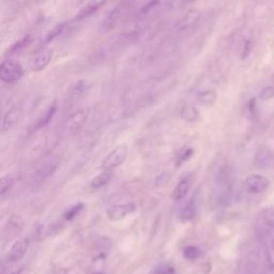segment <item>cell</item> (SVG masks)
Returning <instances> with one entry per match:
<instances>
[{
    "label": "cell",
    "instance_id": "obj_1",
    "mask_svg": "<svg viewBox=\"0 0 274 274\" xmlns=\"http://www.w3.org/2000/svg\"><path fill=\"white\" fill-rule=\"evenodd\" d=\"M270 270V256L265 249L255 246L246 253L243 262V274H268Z\"/></svg>",
    "mask_w": 274,
    "mask_h": 274
},
{
    "label": "cell",
    "instance_id": "obj_2",
    "mask_svg": "<svg viewBox=\"0 0 274 274\" xmlns=\"http://www.w3.org/2000/svg\"><path fill=\"white\" fill-rule=\"evenodd\" d=\"M254 230L259 240H265L274 233V208L267 207L258 213L254 222Z\"/></svg>",
    "mask_w": 274,
    "mask_h": 274
},
{
    "label": "cell",
    "instance_id": "obj_3",
    "mask_svg": "<svg viewBox=\"0 0 274 274\" xmlns=\"http://www.w3.org/2000/svg\"><path fill=\"white\" fill-rule=\"evenodd\" d=\"M24 76V68L20 63L13 59H6L0 66V78L9 85L17 83Z\"/></svg>",
    "mask_w": 274,
    "mask_h": 274
},
{
    "label": "cell",
    "instance_id": "obj_4",
    "mask_svg": "<svg viewBox=\"0 0 274 274\" xmlns=\"http://www.w3.org/2000/svg\"><path fill=\"white\" fill-rule=\"evenodd\" d=\"M202 19V14L198 10H189L184 13L175 24V31L178 34H188L196 29Z\"/></svg>",
    "mask_w": 274,
    "mask_h": 274
},
{
    "label": "cell",
    "instance_id": "obj_5",
    "mask_svg": "<svg viewBox=\"0 0 274 274\" xmlns=\"http://www.w3.org/2000/svg\"><path fill=\"white\" fill-rule=\"evenodd\" d=\"M129 154V148L125 144L118 145L116 148H114L109 154L106 155V157L103 160L101 168L103 171H112L115 168L119 167L122 165L124 161L126 160Z\"/></svg>",
    "mask_w": 274,
    "mask_h": 274
},
{
    "label": "cell",
    "instance_id": "obj_6",
    "mask_svg": "<svg viewBox=\"0 0 274 274\" xmlns=\"http://www.w3.org/2000/svg\"><path fill=\"white\" fill-rule=\"evenodd\" d=\"M88 119V112L85 108L76 109L75 112L71 113L63 123V132L66 135H75L80 131Z\"/></svg>",
    "mask_w": 274,
    "mask_h": 274
},
{
    "label": "cell",
    "instance_id": "obj_7",
    "mask_svg": "<svg viewBox=\"0 0 274 274\" xmlns=\"http://www.w3.org/2000/svg\"><path fill=\"white\" fill-rule=\"evenodd\" d=\"M136 210V205L134 203H123L114 205L106 210V217L109 221L118 222L129 217L130 214L134 213Z\"/></svg>",
    "mask_w": 274,
    "mask_h": 274
},
{
    "label": "cell",
    "instance_id": "obj_8",
    "mask_svg": "<svg viewBox=\"0 0 274 274\" xmlns=\"http://www.w3.org/2000/svg\"><path fill=\"white\" fill-rule=\"evenodd\" d=\"M245 188L250 193L253 194H259L265 192L266 189L270 186V181L269 179L262 175H258V173H253L249 177H246L244 181Z\"/></svg>",
    "mask_w": 274,
    "mask_h": 274
},
{
    "label": "cell",
    "instance_id": "obj_9",
    "mask_svg": "<svg viewBox=\"0 0 274 274\" xmlns=\"http://www.w3.org/2000/svg\"><path fill=\"white\" fill-rule=\"evenodd\" d=\"M22 118H23V112L20 108L13 107L8 110L2 118L1 133H6V132L12 130L14 126H17L20 122Z\"/></svg>",
    "mask_w": 274,
    "mask_h": 274
},
{
    "label": "cell",
    "instance_id": "obj_10",
    "mask_svg": "<svg viewBox=\"0 0 274 274\" xmlns=\"http://www.w3.org/2000/svg\"><path fill=\"white\" fill-rule=\"evenodd\" d=\"M28 245L29 241L26 238H22L15 241L8 251L7 260L10 262H15L22 259L26 254V251L28 249Z\"/></svg>",
    "mask_w": 274,
    "mask_h": 274
},
{
    "label": "cell",
    "instance_id": "obj_11",
    "mask_svg": "<svg viewBox=\"0 0 274 274\" xmlns=\"http://www.w3.org/2000/svg\"><path fill=\"white\" fill-rule=\"evenodd\" d=\"M124 9V3H119L118 6H116L112 11L106 15V17L103 19L101 26H100V30H101L102 33H106V31L113 29L115 25L118 23L121 15L123 14Z\"/></svg>",
    "mask_w": 274,
    "mask_h": 274
},
{
    "label": "cell",
    "instance_id": "obj_12",
    "mask_svg": "<svg viewBox=\"0 0 274 274\" xmlns=\"http://www.w3.org/2000/svg\"><path fill=\"white\" fill-rule=\"evenodd\" d=\"M193 181L194 178L192 173H188V175L184 176L181 180L177 183L175 188H173L171 194L172 199L175 200V202H179V200H181L186 197L193 186Z\"/></svg>",
    "mask_w": 274,
    "mask_h": 274
},
{
    "label": "cell",
    "instance_id": "obj_13",
    "mask_svg": "<svg viewBox=\"0 0 274 274\" xmlns=\"http://www.w3.org/2000/svg\"><path fill=\"white\" fill-rule=\"evenodd\" d=\"M52 58V51L51 50H45L39 52L38 55L34 56L31 59L29 67L34 72H40L50 65Z\"/></svg>",
    "mask_w": 274,
    "mask_h": 274
},
{
    "label": "cell",
    "instance_id": "obj_14",
    "mask_svg": "<svg viewBox=\"0 0 274 274\" xmlns=\"http://www.w3.org/2000/svg\"><path fill=\"white\" fill-rule=\"evenodd\" d=\"M106 3L105 1H93V2H89L85 6L82 7L80 11H78L75 15V19L76 20H82L85 19L89 17H91L93 13L98 12L101 7H103L104 4Z\"/></svg>",
    "mask_w": 274,
    "mask_h": 274
},
{
    "label": "cell",
    "instance_id": "obj_15",
    "mask_svg": "<svg viewBox=\"0 0 274 274\" xmlns=\"http://www.w3.org/2000/svg\"><path fill=\"white\" fill-rule=\"evenodd\" d=\"M196 214H197V205L195 203L194 198H192L181 208L180 212H179V219H180L182 222H188V221H192L195 217H196Z\"/></svg>",
    "mask_w": 274,
    "mask_h": 274
},
{
    "label": "cell",
    "instance_id": "obj_16",
    "mask_svg": "<svg viewBox=\"0 0 274 274\" xmlns=\"http://www.w3.org/2000/svg\"><path fill=\"white\" fill-rule=\"evenodd\" d=\"M17 180L18 176L14 172H10L2 176L1 179H0V196H6V194L10 192V189L14 187V184L17 183Z\"/></svg>",
    "mask_w": 274,
    "mask_h": 274
},
{
    "label": "cell",
    "instance_id": "obj_17",
    "mask_svg": "<svg viewBox=\"0 0 274 274\" xmlns=\"http://www.w3.org/2000/svg\"><path fill=\"white\" fill-rule=\"evenodd\" d=\"M113 176L114 175L112 171H103L102 172H100L99 175L91 179L90 188L93 189H98L105 187L107 183L110 182V180H112Z\"/></svg>",
    "mask_w": 274,
    "mask_h": 274
},
{
    "label": "cell",
    "instance_id": "obj_18",
    "mask_svg": "<svg viewBox=\"0 0 274 274\" xmlns=\"http://www.w3.org/2000/svg\"><path fill=\"white\" fill-rule=\"evenodd\" d=\"M180 117L187 122H196L200 119L199 110L193 105L186 104L180 109Z\"/></svg>",
    "mask_w": 274,
    "mask_h": 274
},
{
    "label": "cell",
    "instance_id": "obj_19",
    "mask_svg": "<svg viewBox=\"0 0 274 274\" xmlns=\"http://www.w3.org/2000/svg\"><path fill=\"white\" fill-rule=\"evenodd\" d=\"M57 107H58L57 102L56 101L52 102L49 106V108L45 110L44 114L41 116V118L38 120V122H36V125H35L36 128L42 129V128H44V126L49 124L51 121V119L54 118V116L57 112Z\"/></svg>",
    "mask_w": 274,
    "mask_h": 274
},
{
    "label": "cell",
    "instance_id": "obj_20",
    "mask_svg": "<svg viewBox=\"0 0 274 274\" xmlns=\"http://www.w3.org/2000/svg\"><path fill=\"white\" fill-rule=\"evenodd\" d=\"M23 226H24V221L23 219L19 217V215H17V214H14L12 215L11 218H10V220L8 221V224L6 226V231H8V233L10 235H17L18 234L20 230H22L23 228Z\"/></svg>",
    "mask_w": 274,
    "mask_h": 274
},
{
    "label": "cell",
    "instance_id": "obj_21",
    "mask_svg": "<svg viewBox=\"0 0 274 274\" xmlns=\"http://www.w3.org/2000/svg\"><path fill=\"white\" fill-rule=\"evenodd\" d=\"M197 101L204 106H211L217 101V92L213 90H204L197 94Z\"/></svg>",
    "mask_w": 274,
    "mask_h": 274
},
{
    "label": "cell",
    "instance_id": "obj_22",
    "mask_svg": "<svg viewBox=\"0 0 274 274\" xmlns=\"http://www.w3.org/2000/svg\"><path fill=\"white\" fill-rule=\"evenodd\" d=\"M90 88V83L87 80H81L76 82L71 89V96L72 97H81L84 93L87 92L88 89Z\"/></svg>",
    "mask_w": 274,
    "mask_h": 274
},
{
    "label": "cell",
    "instance_id": "obj_23",
    "mask_svg": "<svg viewBox=\"0 0 274 274\" xmlns=\"http://www.w3.org/2000/svg\"><path fill=\"white\" fill-rule=\"evenodd\" d=\"M57 167H58V162L57 161L49 162L44 166H42L41 170L38 171L39 180L42 181V180H44V179L49 178L51 175V173L56 171Z\"/></svg>",
    "mask_w": 274,
    "mask_h": 274
},
{
    "label": "cell",
    "instance_id": "obj_24",
    "mask_svg": "<svg viewBox=\"0 0 274 274\" xmlns=\"http://www.w3.org/2000/svg\"><path fill=\"white\" fill-rule=\"evenodd\" d=\"M66 29V24H58L56 25L54 28H52L51 30H50L49 33H47L44 36V42L45 43H50V42L51 41H54L56 38H58L63 31H65Z\"/></svg>",
    "mask_w": 274,
    "mask_h": 274
},
{
    "label": "cell",
    "instance_id": "obj_25",
    "mask_svg": "<svg viewBox=\"0 0 274 274\" xmlns=\"http://www.w3.org/2000/svg\"><path fill=\"white\" fill-rule=\"evenodd\" d=\"M272 154L270 152H266V151H261L260 154H257L256 157V165L261 168V167H266L268 165L271 164V161H272Z\"/></svg>",
    "mask_w": 274,
    "mask_h": 274
},
{
    "label": "cell",
    "instance_id": "obj_26",
    "mask_svg": "<svg viewBox=\"0 0 274 274\" xmlns=\"http://www.w3.org/2000/svg\"><path fill=\"white\" fill-rule=\"evenodd\" d=\"M31 41H33L31 35L28 34V35L24 36L23 39H20L19 41L17 42V43L11 46V49H10V52H17L19 51H22L23 49H25L26 46H28L31 43Z\"/></svg>",
    "mask_w": 274,
    "mask_h": 274
},
{
    "label": "cell",
    "instance_id": "obj_27",
    "mask_svg": "<svg viewBox=\"0 0 274 274\" xmlns=\"http://www.w3.org/2000/svg\"><path fill=\"white\" fill-rule=\"evenodd\" d=\"M83 208H84V205L82 203H78L76 205L71 206V207L65 212V219L67 221H71L72 219H74L76 215L82 211Z\"/></svg>",
    "mask_w": 274,
    "mask_h": 274
},
{
    "label": "cell",
    "instance_id": "obj_28",
    "mask_svg": "<svg viewBox=\"0 0 274 274\" xmlns=\"http://www.w3.org/2000/svg\"><path fill=\"white\" fill-rule=\"evenodd\" d=\"M183 256L188 260H195L200 256V251L196 246H193V245L187 246L186 249L183 250Z\"/></svg>",
    "mask_w": 274,
    "mask_h": 274
},
{
    "label": "cell",
    "instance_id": "obj_29",
    "mask_svg": "<svg viewBox=\"0 0 274 274\" xmlns=\"http://www.w3.org/2000/svg\"><path fill=\"white\" fill-rule=\"evenodd\" d=\"M151 274H176L175 269L170 265H161L154 268Z\"/></svg>",
    "mask_w": 274,
    "mask_h": 274
},
{
    "label": "cell",
    "instance_id": "obj_30",
    "mask_svg": "<svg viewBox=\"0 0 274 274\" xmlns=\"http://www.w3.org/2000/svg\"><path fill=\"white\" fill-rule=\"evenodd\" d=\"M259 98L262 101H269L274 98V87L268 86L262 89L259 93Z\"/></svg>",
    "mask_w": 274,
    "mask_h": 274
},
{
    "label": "cell",
    "instance_id": "obj_31",
    "mask_svg": "<svg viewBox=\"0 0 274 274\" xmlns=\"http://www.w3.org/2000/svg\"><path fill=\"white\" fill-rule=\"evenodd\" d=\"M193 149L192 148H188V149H186L184 150L182 154L179 155V159H178V161H177V165L179 166V165H181V164H183L184 162L186 161H188L189 157L192 156V154H193Z\"/></svg>",
    "mask_w": 274,
    "mask_h": 274
},
{
    "label": "cell",
    "instance_id": "obj_32",
    "mask_svg": "<svg viewBox=\"0 0 274 274\" xmlns=\"http://www.w3.org/2000/svg\"><path fill=\"white\" fill-rule=\"evenodd\" d=\"M252 50H253V43L252 42L250 41V40H247L245 43H244V47H243V52H242V56H241V58L243 60H245L247 57L250 56V54H251V51H252Z\"/></svg>",
    "mask_w": 274,
    "mask_h": 274
}]
</instances>
